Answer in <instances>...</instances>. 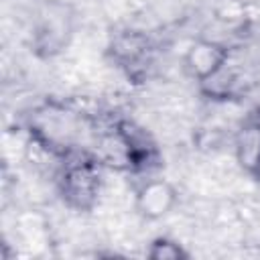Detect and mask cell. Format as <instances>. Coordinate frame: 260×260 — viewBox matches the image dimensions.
I'll list each match as a JSON object with an SVG mask.
<instances>
[{
	"label": "cell",
	"instance_id": "6da1fadb",
	"mask_svg": "<svg viewBox=\"0 0 260 260\" xmlns=\"http://www.w3.org/2000/svg\"><path fill=\"white\" fill-rule=\"evenodd\" d=\"M93 162L95 160L79 154L77 158L69 160V165L65 167L63 193L77 205L89 201L98 189V169Z\"/></svg>",
	"mask_w": 260,
	"mask_h": 260
},
{
	"label": "cell",
	"instance_id": "7a4b0ae2",
	"mask_svg": "<svg viewBox=\"0 0 260 260\" xmlns=\"http://www.w3.org/2000/svg\"><path fill=\"white\" fill-rule=\"evenodd\" d=\"M240 150H242V160L244 165H248L256 177H260V120L250 124L244 130L242 142H240Z\"/></svg>",
	"mask_w": 260,
	"mask_h": 260
}]
</instances>
